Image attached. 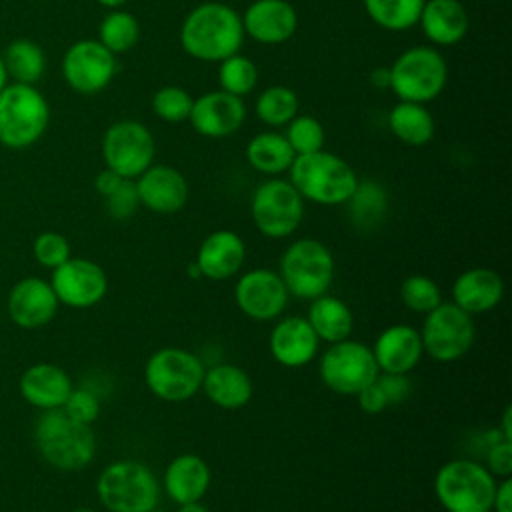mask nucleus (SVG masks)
<instances>
[{"label":"nucleus","instance_id":"f257e3e1","mask_svg":"<svg viewBox=\"0 0 512 512\" xmlns=\"http://www.w3.org/2000/svg\"><path fill=\"white\" fill-rule=\"evenodd\" d=\"M182 50L200 62H222L240 52L244 28L240 14L224 2H202L194 6L180 26Z\"/></svg>","mask_w":512,"mask_h":512},{"label":"nucleus","instance_id":"f03ea898","mask_svg":"<svg viewBox=\"0 0 512 512\" xmlns=\"http://www.w3.org/2000/svg\"><path fill=\"white\" fill-rule=\"evenodd\" d=\"M32 436L40 458L62 472L82 470L96 456L92 426L72 420L62 408L40 412Z\"/></svg>","mask_w":512,"mask_h":512},{"label":"nucleus","instance_id":"7ed1b4c3","mask_svg":"<svg viewBox=\"0 0 512 512\" xmlns=\"http://www.w3.org/2000/svg\"><path fill=\"white\" fill-rule=\"evenodd\" d=\"M288 180L304 198L320 206H340L350 200L358 186L354 168L328 150L298 154L288 168Z\"/></svg>","mask_w":512,"mask_h":512},{"label":"nucleus","instance_id":"20e7f679","mask_svg":"<svg viewBox=\"0 0 512 512\" xmlns=\"http://www.w3.org/2000/svg\"><path fill=\"white\" fill-rule=\"evenodd\" d=\"M50 104L38 86L8 82L0 90V144L8 150L32 148L48 130Z\"/></svg>","mask_w":512,"mask_h":512},{"label":"nucleus","instance_id":"39448f33","mask_svg":"<svg viewBox=\"0 0 512 512\" xmlns=\"http://www.w3.org/2000/svg\"><path fill=\"white\" fill-rule=\"evenodd\" d=\"M96 496L108 512H148L158 506L160 482L138 460H116L96 478Z\"/></svg>","mask_w":512,"mask_h":512},{"label":"nucleus","instance_id":"423d86ee","mask_svg":"<svg viewBox=\"0 0 512 512\" xmlns=\"http://www.w3.org/2000/svg\"><path fill=\"white\" fill-rule=\"evenodd\" d=\"M496 478L472 458H454L434 476V494L446 512H490Z\"/></svg>","mask_w":512,"mask_h":512},{"label":"nucleus","instance_id":"0eeeda50","mask_svg":"<svg viewBox=\"0 0 512 512\" xmlns=\"http://www.w3.org/2000/svg\"><path fill=\"white\" fill-rule=\"evenodd\" d=\"M390 90L398 100L428 104L448 82V64L432 46H410L388 66Z\"/></svg>","mask_w":512,"mask_h":512},{"label":"nucleus","instance_id":"6e6552de","mask_svg":"<svg viewBox=\"0 0 512 512\" xmlns=\"http://www.w3.org/2000/svg\"><path fill=\"white\" fill-rule=\"evenodd\" d=\"M334 270V256L326 244L314 238H300L284 250L278 274L290 296L314 300L328 294Z\"/></svg>","mask_w":512,"mask_h":512},{"label":"nucleus","instance_id":"1a4fd4ad","mask_svg":"<svg viewBox=\"0 0 512 512\" xmlns=\"http://www.w3.org/2000/svg\"><path fill=\"white\" fill-rule=\"evenodd\" d=\"M204 370L202 360L194 352L166 346L146 360L144 384L164 402H184L200 390Z\"/></svg>","mask_w":512,"mask_h":512},{"label":"nucleus","instance_id":"9d476101","mask_svg":"<svg viewBox=\"0 0 512 512\" xmlns=\"http://www.w3.org/2000/svg\"><path fill=\"white\" fill-rule=\"evenodd\" d=\"M250 216L262 236L282 240L300 228L304 220V198L290 180L272 176L254 188Z\"/></svg>","mask_w":512,"mask_h":512},{"label":"nucleus","instance_id":"9b49d317","mask_svg":"<svg viewBox=\"0 0 512 512\" xmlns=\"http://www.w3.org/2000/svg\"><path fill=\"white\" fill-rule=\"evenodd\" d=\"M420 332L422 350L436 362H456L472 348L476 340L474 316L454 302H440L424 314Z\"/></svg>","mask_w":512,"mask_h":512},{"label":"nucleus","instance_id":"f8f14e48","mask_svg":"<svg viewBox=\"0 0 512 512\" xmlns=\"http://www.w3.org/2000/svg\"><path fill=\"white\" fill-rule=\"evenodd\" d=\"M318 374L326 388L340 396H356L378 376V366L368 344L340 340L330 344L318 362Z\"/></svg>","mask_w":512,"mask_h":512},{"label":"nucleus","instance_id":"ddd939ff","mask_svg":"<svg viewBox=\"0 0 512 512\" xmlns=\"http://www.w3.org/2000/svg\"><path fill=\"white\" fill-rule=\"evenodd\" d=\"M104 168L126 180H136L154 164L156 142L152 132L138 120H118L102 136Z\"/></svg>","mask_w":512,"mask_h":512},{"label":"nucleus","instance_id":"4468645a","mask_svg":"<svg viewBox=\"0 0 512 512\" xmlns=\"http://www.w3.org/2000/svg\"><path fill=\"white\" fill-rule=\"evenodd\" d=\"M62 78L70 90L92 96L110 86L116 76V56L96 38L72 42L62 56Z\"/></svg>","mask_w":512,"mask_h":512},{"label":"nucleus","instance_id":"2eb2a0df","mask_svg":"<svg viewBox=\"0 0 512 512\" xmlns=\"http://www.w3.org/2000/svg\"><path fill=\"white\" fill-rule=\"evenodd\" d=\"M48 282L58 302L76 310L96 306L108 292V276L104 268L90 258L70 256L64 264L52 270Z\"/></svg>","mask_w":512,"mask_h":512},{"label":"nucleus","instance_id":"dca6fc26","mask_svg":"<svg viewBox=\"0 0 512 512\" xmlns=\"http://www.w3.org/2000/svg\"><path fill=\"white\" fill-rule=\"evenodd\" d=\"M288 290L278 272L254 268L244 272L234 284V302L240 312L258 322H270L284 314Z\"/></svg>","mask_w":512,"mask_h":512},{"label":"nucleus","instance_id":"f3484780","mask_svg":"<svg viewBox=\"0 0 512 512\" xmlns=\"http://www.w3.org/2000/svg\"><path fill=\"white\" fill-rule=\"evenodd\" d=\"M60 302L48 280L40 276L20 278L8 292L6 310L10 320L24 330H40L58 314Z\"/></svg>","mask_w":512,"mask_h":512},{"label":"nucleus","instance_id":"a211bd4d","mask_svg":"<svg viewBox=\"0 0 512 512\" xmlns=\"http://www.w3.org/2000/svg\"><path fill=\"white\" fill-rule=\"evenodd\" d=\"M246 120L244 100L224 90L204 92L192 102L188 122L206 138H226L236 134Z\"/></svg>","mask_w":512,"mask_h":512},{"label":"nucleus","instance_id":"6ab92c4d","mask_svg":"<svg viewBox=\"0 0 512 512\" xmlns=\"http://www.w3.org/2000/svg\"><path fill=\"white\" fill-rule=\"evenodd\" d=\"M134 184L140 206L156 214H174L182 210L190 196V186L184 174L168 164L148 166Z\"/></svg>","mask_w":512,"mask_h":512},{"label":"nucleus","instance_id":"aec40b11","mask_svg":"<svg viewBox=\"0 0 512 512\" xmlns=\"http://www.w3.org/2000/svg\"><path fill=\"white\" fill-rule=\"evenodd\" d=\"M244 36L268 46L284 44L298 28L296 8L288 0H254L240 14Z\"/></svg>","mask_w":512,"mask_h":512},{"label":"nucleus","instance_id":"412c9836","mask_svg":"<svg viewBox=\"0 0 512 512\" xmlns=\"http://www.w3.org/2000/svg\"><path fill=\"white\" fill-rule=\"evenodd\" d=\"M270 354L284 368H302L310 364L320 340L304 316H284L270 332Z\"/></svg>","mask_w":512,"mask_h":512},{"label":"nucleus","instance_id":"4be33fe9","mask_svg":"<svg viewBox=\"0 0 512 512\" xmlns=\"http://www.w3.org/2000/svg\"><path fill=\"white\" fill-rule=\"evenodd\" d=\"M378 372L408 374L424 354L420 332L410 324H392L384 328L370 346Z\"/></svg>","mask_w":512,"mask_h":512},{"label":"nucleus","instance_id":"5701e85b","mask_svg":"<svg viewBox=\"0 0 512 512\" xmlns=\"http://www.w3.org/2000/svg\"><path fill=\"white\" fill-rule=\"evenodd\" d=\"M72 388L74 384L68 372L52 362H36L28 366L18 380V390L24 402L40 412L62 408Z\"/></svg>","mask_w":512,"mask_h":512},{"label":"nucleus","instance_id":"b1692460","mask_svg":"<svg viewBox=\"0 0 512 512\" xmlns=\"http://www.w3.org/2000/svg\"><path fill=\"white\" fill-rule=\"evenodd\" d=\"M246 260V244L240 234L234 230H214L210 232L198 252L196 264L202 272V278L220 282L236 276Z\"/></svg>","mask_w":512,"mask_h":512},{"label":"nucleus","instance_id":"393cba45","mask_svg":"<svg viewBox=\"0 0 512 512\" xmlns=\"http://www.w3.org/2000/svg\"><path fill=\"white\" fill-rule=\"evenodd\" d=\"M504 298V280L492 268H468L452 284V302L470 316L494 310Z\"/></svg>","mask_w":512,"mask_h":512},{"label":"nucleus","instance_id":"a878e982","mask_svg":"<svg viewBox=\"0 0 512 512\" xmlns=\"http://www.w3.org/2000/svg\"><path fill=\"white\" fill-rule=\"evenodd\" d=\"M212 482L208 462L198 454H178L172 458L162 476V488L176 504L198 502L204 498Z\"/></svg>","mask_w":512,"mask_h":512},{"label":"nucleus","instance_id":"bb28decb","mask_svg":"<svg viewBox=\"0 0 512 512\" xmlns=\"http://www.w3.org/2000/svg\"><path fill=\"white\" fill-rule=\"evenodd\" d=\"M418 26L432 46H454L466 36L470 18L460 0H426Z\"/></svg>","mask_w":512,"mask_h":512},{"label":"nucleus","instance_id":"cd10ccee","mask_svg":"<svg viewBox=\"0 0 512 512\" xmlns=\"http://www.w3.org/2000/svg\"><path fill=\"white\" fill-rule=\"evenodd\" d=\"M200 390L214 406L222 410H240L252 400L254 394L252 378L248 372L228 362L204 370Z\"/></svg>","mask_w":512,"mask_h":512},{"label":"nucleus","instance_id":"c85d7f7f","mask_svg":"<svg viewBox=\"0 0 512 512\" xmlns=\"http://www.w3.org/2000/svg\"><path fill=\"white\" fill-rule=\"evenodd\" d=\"M306 320L312 326L318 340L328 344L350 338L354 328V316L348 304L330 294H322L310 300Z\"/></svg>","mask_w":512,"mask_h":512},{"label":"nucleus","instance_id":"c756f323","mask_svg":"<svg viewBox=\"0 0 512 512\" xmlns=\"http://www.w3.org/2000/svg\"><path fill=\"white\" fill-rule=\"evenodd\" d=\"M388 128L406 146H426L434 138V118L426 104L398 100L388 112Z\"/></svg>","mask_w":512,"mask_h":512},{"label":"nucleus","instance_id":"7c9ffc66","mask_svg":"<svg viewBox=\"0 0 512 512\" xmlns=\"http://www.w3.org/2000/svg\"><path fill=\"white\" fill-rule=\"evenodd\" d=\"M296 154L286 136L276 130H266L252 136L246 144V162L260 174L280 176L288 172Z\"/></svg>","mask_w":512,"mask_h":512},{"label":"nucleus","instance_id":"2f4dec72","mask_svg":"<svg viewBox=\"0 0 512 512\" xmlns=\"http://www.w3.org/2000/svg\"><path fill=\"white\" fill-rule=\"evenodd\" d=\"M0 54L10 82L36 86L46 72V52L30 38H14Z\"/></svg>","mask_w":512,"mask_h":512},{"label":"nucleus","instance_id":"473e14b6","mask_svg":"<svg viewBox=\"0 0 512 512\" xmlns=\"http://www.w3.org/2000/svg\"><path fill=\"white\" fill-rule=\"evenodd\" d=\"M426 0H362L368 18L388 30L404 32L418 24Z\"/></svg>","mask_w":512,"mask_h":512},{"label":"nucleus","instance_id":"72a5a7b5","mask_svg":"<svg viewBox=\"0 0 512 512\" xmlns=\"http://www.w3.org/2000/svg\"><path fill=\"white\" fill-rule=\"evenodd\" d=\"M254 110H256V116L262 124H266L270 128H282L300 110L298 94L292 88L282 86V84L268 86L266 90H262L256 96Z\"/></svg>","mask_w":512,"mask_h":512},{"label":"nucleus","instance_id":"f704fd0d","mask_svg":"<svg viewBox=\"0 0 512 512\" xmlns=\"http://www.w3.org/2000/svg\"><path fill=\"white\" fill-rule=\"evenodd\" d=\"M140 38V24L128 10H110L98 26V42L114 56L130 52Z\"/></svg>","mask_w":512,"mask_h":512},{"label":"nucleus","instance_id":"c9c22d12","mask_svg":"<svg viewBox=\"0 0 512 512\" xmlns=\"http://www.w3.org/2000/svg\"><path fill=\"white\" fill-rule=\"evenodd\" d=\"M258 84V68L252 58L236 52L218 62V86L220 90L244 98Z\"/></svg>","mask_w":512,"mask_h":512},{"label":"nucleus","instance_id":"e433bc0d","mask_svg":"<svg viewBox=\"0 0 512 512\" xmlns=\"http://www.w3.org/2000/svg\"><path fill=\"white\" fill-rule=\"evenodd\" d=\"M350 208V216L356 224L360 226H372L378 224L386 212L388 206V196L386 190L378 182H360L346 202Z\"/></svg>","mask_w":512,"mask_h":512},{"label":"nucleus","instance_id":"4c0bfd02","mask_svg":"<svg viewBox=\"0 0 512 512\" xmlns=\"http://www.w3.org/2000/svg\"><path fill=\"white\" fill-rule=\"evenodd\" d=\"M402 304L418 314H428L442 302V292L436 280L426 274H412L400 284Z\"/></svg>","mask_w":512,"mask_h":512},{"label":"nucleus","instance_id":"58836bf2","mask_svg":"<svg viewBox=\"0 0 512 512\" xmlns=\"http://www.w3.org/2000/svg\"><path fill=\"white\" fill-rule=\"evenodd\" d=\"M286 130L282 132L290 144V148L294 150V154H310L316 150L324 148V126L318 118L310 116V114H296L286 126Z\"/></svg>","mask_w":512,"mask_h":512},{"label":"nucleus","instance_id":"ea45409f","mask_svg":"<svg viewBox=\"0 0 512 512\" xmlns=\"http://www.w3.org/2000/svg\"><path fill=\"white\" fill-rule=\"evenodd\" d=\"M192 102H194V98L188 90H184L182 86L168 84V86H162L154 92L150 106H152V112L160 120L176 124V122L188 120L190 110H192Z\"/></svg>","mask_w":512,"mask_h":512},{"label":"nucleus","instance_id":"a19ab883","mask_svg":"<svg viewBox=\"0 0 512 512\" xmlns=\"http://www.w3.org/2000/svg\"><path fill=\"white\" fill-rule=\"evenodd\" d=\"M32 256L40 266L54 270L72 256L70 242L60 232H54V230L40 232L32 242Z\"/></svg>","mask_w":512,"mask_h":512},{"label":"nucleus","instance_id":"79ce46f5","mask_svg":"<svg viewBox=\"0 0 512 512\" xmlns=\"http://www.w3.org/2000/svg\"><path fill=\"white\" fill-rule=\"evenodd\" d=\"M62 410L76 422L82 424H94L100 416V400L98 396L88 388H72L68 394Z\"/></svg>","mask_w":512,"mask_h":512},{"label":"nucleus","instance_id":"37998d69","mask_svg":"<svg viewBox=\"0 0 512 512\" xmlns=\"http://www.w3.org/2000/svg\"><path fill=\"white\" fill-rule=\"evenodd\" d=\"M106 200V210L112 218L116 220H126L130 216H134V212L138 210L140 206V200H138V192H136V184L134 180H122L120 186L104 198Z\"/></svg>","mask_w":512,"mask_h":512},{"label":"nucleus","instance_id":"c03bdc74","mask_svg":"<svg viewBox=\"0 0 512 512\" xmlns=\"http://www.w3.org/2000/svg\"><path fill=\"white\" fill-rule=\"evenodd\" d=\"M486 470L496 478H512V442L498 440L486 450Z\"/></svg>","mask_w":512,"mask_h":512},{"label":"nucleus","instance_id":"a18cd8bd","mask_svg":"<svg viewBox=\"0 0 512 512\" xmlns=\"http://www.w3.org/2000/svg\"><path fill=\"white\" fill-rule=\"evenodd\" d=\"M380 388L384 390L386 398H388V404H398V402H404L410 392H412V384L408 380L406 374H386V372H378L376 376Z\"/></svg>","mask_w":512,"mask_h":512},{"label":"nucleus","instance_id":"49530a36","mask_svg":"<svg viewBox=\"0 0 512 512\" xmlns=\"http://www.w3.org/2000/svg\"><path fill=\"white\" fill-rule=\"evenodd\" d=\"M356 398H358V404H360V408L366 412V414H380V412H384L390 404H388V398H386V394H384V390L380 388V384H378V380L374 378L368 386H364L358 394H356Z\"/></svg>","mask_w":512,"mask_h":512},{"label":"nucleus","instance_id":"de8ad7c7","mask_svg":"<svg viewBox=\"0 0 512 512\" xmlns=\"http://www.w3.org/2000/svg\"><path fill=\"white\" fill-rule=\"evenodd\" d=\"M490 512H512V478H502L496 482Z\"/></svg>","mask_w":512,"mask_h":512},{"label":"nucleus","instance_id":"09e8293b","mask_svg":"<svg viewBox=\"0 0 512 512\" xmlns=\"http://www.w3.org/2000/svg\"><path fill=\"white\" fill-rule=\"evenodd\" d=\"M122 180H124L122 176H118V174L112 172L110 168H104V170H100V172L96 174V178H94V188H96V192H98L102 198H106V196H110V194L120 186Z\"/></svg>","mask_w":512,"mask_h":512},{"label":"nucleus","instance_id":"8fccbe9b","mask_svg":"<svg viewBox=\"0 0 512 512\" xmlns=\"http://www.w3.org/2000/svg\"><path fill=\"white\" fill-rule=\"evenodd\" d=\"M370 84L374 88H388L390 86V72H388V68H384V66L374 68L370 72Z\"/></svg>","mask_w":512,"mask_h":512},{"label":"nucleus","instance_id":"3c124183","mask_svg":"<svg viewBox=\"0 0 512 512\" xmlns=\"http://www.w3.org/2000/svg\"><path fill=\"white\" fill-rule=\"evenodd\" d=\"M500 436L508 442H512V408L506 406L504 414H502V424H500Z\"/></svg>","mask_w":512,"mask_h":512},{"label":"nucleus","instance_id":"603ef678","mask_svg":"<svg viewBox=\"0 0 512 512\" xmlns=\"http://www.w3.org/2000/svg\"><path fill=\"white\" fill-rule=\"evenodd\" d=\"M178 512H210L200 500L198 502H188V504H180Z\"/></svg>","mask_w":512,"mask_h":512},{"label":"nucleus","instance_id":"864d4df0","mask_svg":"<svg viewBox=\"0 0 512 512\" xmlns=\"http://www.w3.org/2000/svg\"><path fill=\"white\" fill-rule=\"evenodd\" d=\"M96 2L108 10H116V8H122L128 0H96Z\"/></svg>","mask_w":512,"mask_h":512},{"label":"nucleus","instance_id":"5fc2aeb1","mask_svg":"<svg viewBox=\"0 0 512 512\" xmlns=\"http://www.w3.org/2000/svg\"><path fill=\"white\" fill-rule=\"evenodd\" d=\"M186 272H188V276H192L194 280H200V278H202V272H200V268H198L196 262H190V264L186 266Z\"/></svg>","mask_w":512,"mask_h":512},{"label":"nucleus","instance_id":"6e6d98bb","mask_svg":"<svg viewBox=\"0 0 512 512\" xmlns=\"http://www.w3.org/2000/svg\"><path fill=\"white\" fill-rule=\"evenodd\" d=\"M8 72H6V66H4V60H2V54H0V90L8 84Z\"/></svg>","mask_w":512,"mask_h":512},{"label":"nucleus","instance_id":"4d7b16f0","mask_svg":"<svg viewBox=\"0 0 512 512\" xmlns=\"http://www.w3.org/2000/svg\"><path fill=\"white\" fill-rule=\"evenodd\" d=\"M72 512H96L94 508H76V510H72Z\"/></svg>","mask_w":512,"mask_h":512},{"label":"nucleus","instance_id":"13d9d810","mask_svg":"<svg viewBox=\"0 0 512 512\" xmlns=\"http://www.w3.org/2000/svg\"><path fill=\"white\" fill-rule=\"evenodd\" d=\"M148 512H168V510H162V508L156 506V508H152V510H148Z\"/></svg>","mask_w":512,"mask_h":512}]
</instances>
